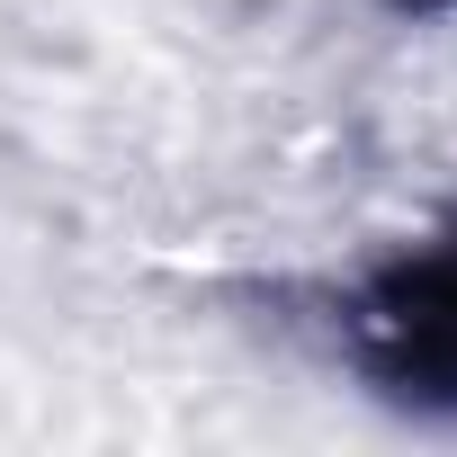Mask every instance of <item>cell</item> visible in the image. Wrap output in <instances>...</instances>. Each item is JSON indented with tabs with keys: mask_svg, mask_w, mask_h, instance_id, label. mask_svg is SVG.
Masks as SVG:
<instances>
[{
	"mask_svg": "<svg viewBox=\"0 0 457 457\" xmlns=\"http://www.w3.org/2000/svg\"><path fill=\"white\" fill-rule=\"evenodd\" d=\"M377 332H386L403 377H421L430 395H457V252L403 270L377 296Z\"/></svg>",
	"mask_w": 457,
	"mask_h": 457,
	"instance_id": "6da1fadb",
	"label": "cell"
}]
</instances>
